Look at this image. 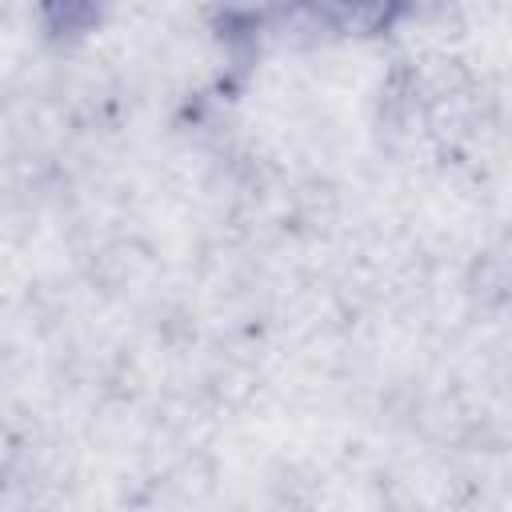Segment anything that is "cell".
<instances>
[{
    "mask_svg": "<svg viewBox=\"0 0 512 512\" xmlns=\"http://www.w3.org/2000/svg\"><path fill=\"white\" fill-rule=\"evenodd\" d=\"M416 0H288V8L316 32L344 40H376L388 36Z\"/></svg>",
    "mask_w": 512,
    "mask_h": 512,
    "instance_id": "cell-1",
    "label": "cell"
},
{
    "mask_svg": "<svg viewBox=\"0 0 512 512\" xmlns=\"http://www.w3.org/2000/svg\"><path fill=\"white\" fill-rule=\"evenodd\" d=\"M104 4L108 0H36L40 24H44V32L52 40H76V36H84L100 20Z\"/></svg>",
    "mask_w": 512,
    "mask_h": 512,
    "instance_id": "cell-2",
    "label": "cell"
}]
</instances>
